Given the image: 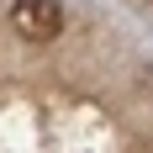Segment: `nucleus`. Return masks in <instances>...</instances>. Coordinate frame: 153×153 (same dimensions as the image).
<instances>
[{
    "instance_id": "nucleus-1",
    "label": "nucleus",
    "mask_w": 153,
    "mask_h": 153,
    "mask_svg": "<svg viewBox=\"0 0 153 153\" xmlns=\"http://www.w3.org/2000/svg\"><path fill=\"white\" fill-rule=\"evenodd\" d=\"M11 27L27 42H53L63 32V5L58 0H16L11 5Z\"/></svg>"
}]
</instances>
